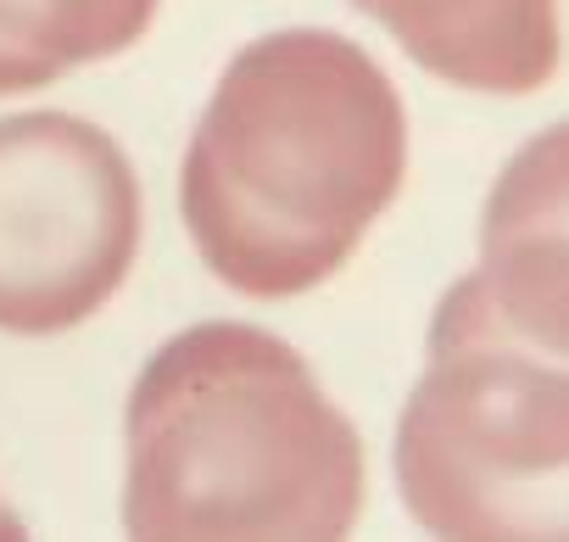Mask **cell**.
Returning a JSON list of instances; mask_svg holds the SVG:
<instances>
[{"label": "cell", "instance_id": "cell-1", "mask_svg": "<svg viewBox=\"0 0 569 542\" xmlns=\"http://www.w3.org/2000/svg\"><path fill=\"white\" fill-rule=\"evenodd\" d=\"M408 179L391 73L336 29L234 51L179 168V213L212 275L257 303L319 292Z\"/></svg>", "mask_w": 569, "mask_h": 542}, {"label": "cell", "instance_id": "cell-3", "mask_svg": "<svg viewBox=\"0 0 569 542\" xmlns=\"http://www.w3.org/2000/svg\"><path fill=\"white\" fill-rule=\"evenodd\" d=\"M397 492L430 536H569V358L519 336L475 275L430 319L397 420Z\"/></svg>", "mask_w": 569, "mask_h": 542}, {"label": "cell", "instance_id": "cell-2", "mask_svg": "<svg viewBox=\"0 0 569 542\" xmlns=\"http://www.w3.org/2000/svg\"><path fill=\"white\" fill-rule=\"evenodd\" d=\"M129 536H347L363 436L308 358L257 325H190L151 353L123 414Z\"/></svg>", "mask_w": 569, "mask_h": 542}, {"label": "cell", "instance_id": "cell-8", "mask_svg": "<svg viewBox=\"0 0 569 542\" xmlns=\"http://www.w3.org/2000/svg\"><path fill=\"white\" fill-rule=\"evenodd\" d=\"M0 536H23V520H18L7 503H0Z\"/></svg>", "mask_w": 569, "mask_h": 542}, {"label": "cell", "instance_id": "cell-6", "mask_svg": "<svg viewBox=\"0 0 569 542\" xmlns=\"http://www.w3.org/2000/svg\"><path fill=\"white\" fill-rule=\"evenodd\" d=\"M425 73L475 96H530L563 62L558 0H352Z\"/></svg>", "mask_w": 569, "mask_h": 542}, {"label": "cell", "instance_id": "cell-4", "mask_svg": "<svg viewBox=\"0 0 569 542\" xmlns=\"http://www.w3.org/2000/svg\"><path fill=\"white\" fill-rule=\"evenodd\" d=\"M140 252V179L90 118H0V331L62 336L101 314Z\"/></svg>", "mask_w": 569, "mask_h": 542}, {"label": "cell", "instance_id": "cell-7", "mask_svg": "<svg viewBox=\"0 0 569 542\" xmlns=\"http://www.w3.org/2000/svg\"><path fill=\"white\" fill-rule=\"evenodd\" d=\"M162 0H0V96L46 90L146 40Z\"/></svg>", "mask_w": 569, "mask_h": 542}, {"label": "cell", "instance_id": "cell-5", "mask_svg": "<svg viewBox=\"0 0 569 542\" xmlns=\"http://www.w3.org/2000/svg\"><path fill=\"white\" fill-rule=\"evenodd\" d=\"M475 280L519 336L569 358V118L502 162L480 218Z\"/></svg>", "mask_w": 569, "mask_h": 542}]
</instances>
